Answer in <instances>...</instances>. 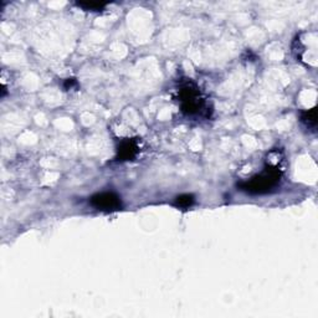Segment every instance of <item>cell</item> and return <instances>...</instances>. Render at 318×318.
Instances as JSON below:
<instances>
[{
  "label": "cell",
  "instance_id": "6da1fadb",
  "mask_svg": "<svg viewBox=\"0 0 318 318\" xmlns=\"http://www.w3.org/2000/svg\"><path fill=\"white\" fill-rule=\"evenodd\" d=\"M281 175L282 173L279 166L267 164L263 172L249 180L241 181L240 184H237V188L249 194H266L280 184Z\"/></svg>",
  "mask_w": 318,
  "mask_h": 318
},
{
  "label": "cell",
  "instance_id": "7a4b0ae2",
  "mask_svg": "<svg viewBox=\"0 0 318 318\" xmlns=\"http://www.w3.org/2000/svg\"><path fill=\"white\" fill-rule=\"evenodd\" d=\"M179 100L181 103V112L188 116L202 115L204 111H206L205 101L200 96L197 85L192 81H187L179 87Z\"/></svg>",
  "mask_w": 318,
  "mask_h": 318
},
{
  "label": "cell",
  "instance_id": "3957f363",
  "mask_svg": "<svg viewBox=\"0 0 318 318\" xmlns=\"http://www.w3.org/2000/svg\"><path fill=\"white\" fill-rule=\"evenodd\" d=\"M89 202L93 208L102 211H116L122 208V200L116 193L102 192L92 195Z\"/></svg>",
  "mask_w": 318,
  "mask_h": 318
},
{
  "label": "cell",
  "instance_id": "277c9868",
  "mask_svg": "<svg viewBox=\"0 0 318 318\" xmlns=\"http://www.w3.org/2000/svg\"><path fill=\"white\" fill-rule=\"evenodd\" d=\"M140 152V145L137 140H124L119 143L118 149V161H131Z\"/></svg>",
  "mask_w": 318,
  "mask_h": 318
},
{
  "label": "cell",
  "instance_id": "5b68a950",
  "mask_svg": "<svg viewBox=\"0 0 318 318\" xmlns=\"http://www.w3.org/2000/svg\"><path fill=\"white\" fill-rule=\"evenodd\" d=\"M193 204H194V197L192 194H181L174 200V205L178 208H189Z\"/></svg>",
  "mask_w": 318,
  "mask_h": 318
},
{
  "label": "cell",
  "instance_id": "8992f818",
  "mask_svg": "<svg viewBox=\"0 0 318 318\" xmlns=\"http://www.w3.org/2000/svg\"><path fill=\"white\" fill-rule=\"evenodd\" d=\"M301 121L306 124L307 127H316V108H312V110L305 111V112L301 113Z\"/></svg>",
  "mask_w": 318,
  "mask_h": 318
},
{
  "label": "cell",
  "instance_id": "52a82bcc",
  "mask_svg": "<svg viewBox=\"0 0 318 318\" xmlns=\"http://www.w3.org/2000/svg\"><path fill=\"white\" fill-rule=\"evenodd\" d=\"M80 8L89 11H101L106 6L105 3H97V1H80L77 3Z\"/></svg>",
  "mask_w": 318,
  "mask_h": 318
},
{
  "label": "cell",
  "instance_id": "ba28073f",
  "mask_svg": "<svg viewBox=\"0 0 318 318\" xmlns=\"http://www.w3.org/2000/svg\"><path fill=\"white\" fill-rule=\"evenodd\" d=\"M76 85H77L76 80H75V79H67L65 81V85H63V86H65L66 89H70V88H72L74 86H76Z\"/></svg>",
  "mask_w": 318,
  "mask_h": 318
}]
</instances>
